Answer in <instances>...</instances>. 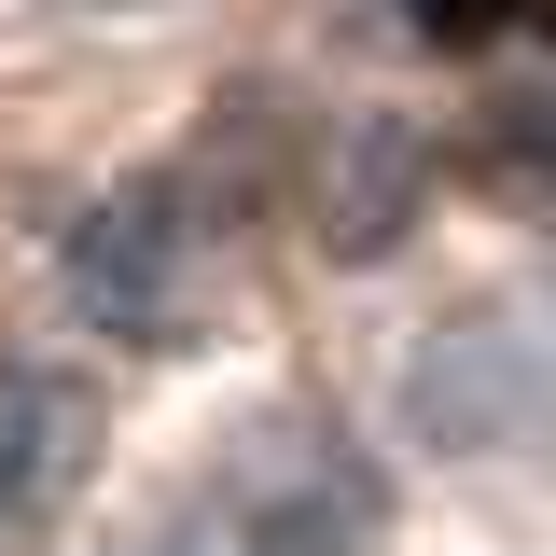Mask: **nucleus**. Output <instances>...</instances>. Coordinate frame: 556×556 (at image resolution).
Masks as SVG:
<instances>
[{
  "mask_svg": "<svg viewBox=\"0 0 556 556\" xmlns=\"http://www.w3.org/2000/svg\"><path fill=\"white\" fill-rule=\"evenodd\" d=\"M417 28L459 42V56L473 42H556V0H417Z\"/></svg>",
  "mask_w": 556,
  "mask_h": 556,
  "instance_id": "1",
  "label": "nucleus"
}]
</instances>
